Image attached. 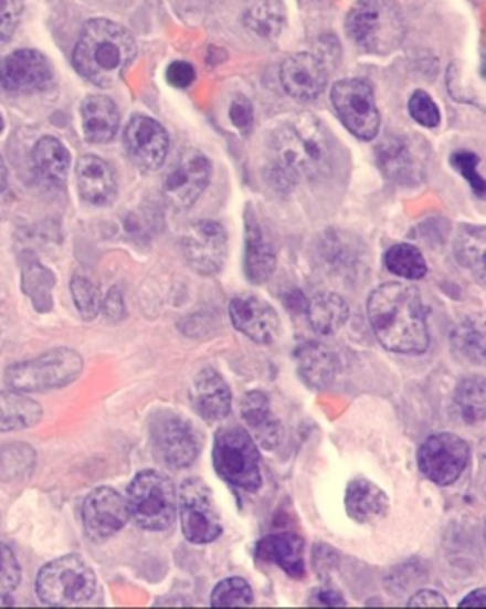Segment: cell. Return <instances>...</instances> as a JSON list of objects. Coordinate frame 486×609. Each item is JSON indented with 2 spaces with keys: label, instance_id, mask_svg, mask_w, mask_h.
<instances>
[{
  "label": "cell",
  "instance_id": "cell-1",
  "mask_svg": "<svg viewBox=\"0 0 486 609\" xmlns=\"http://www.w3.org/2000/svg\"><path fill=\"white\" fill-rule=\"evenodd\" d=\"M268 148V171L279 188L314 181L331 169V135L314 114H295L279 122L272 132Z\"/></svg>",
  "mask_w": 486,
  "mask_h": 609
},
{
  "label": "cell",
  "instance_id": "cell-2",
  "mask_svg": "<svg viewBox=\"0 0 486 609\" xmlns=\"http://www.w3.org/2000/svg\"><path fill=\"white\" fill-rule=\"evenodd\" d=\"M367 312L372 330L385 349L395 354L420 355L430 346L424 302L411 285H380L369 296Z\"/></svg>",
  "mask_w": 486,
  "mask_h": 609
},
{
  "label": "cell",
  "instance_id": "cell-3",
  "mask_svg": "<svg viewBox=\"0 0 486 609\" xmlns=\"http://www.w3.org/2000/svg\"><path fill=\"white\" fill-rule=\"evenodd\" d=\"M136 55V39L128 29L110 20H92L82 29L73 63L86 81L110 87L120 82Z\"/></svg>",
  "mask_w": 486,
  "mask_h": 609
},
{
  "label": "cell",
  "instance_id": "cell-4",
  "mask_svg": "<svg viewBox=\"0 0 486 609\" xmlns=\"http://www.w3.org/2000/svg\"><path fill=\"white\" fill-rule=\"evenodd\" d=\"M346 31L371 54H390L405 39L403 15L393 0H358L346 18Z\"/></svg>",
  "mask_w": 486,
  "mask_h": 609
},
{
  "label": "cell",
  "instance_id": "cell-5",
  "mask_svg": "<svg viewBox=\"0 0 486 609\" xmlns=\"http://www.w3.org/2000/svg\"><path fill=\"white\" fill-rule=\"evenodd\" d=\"M84 369V359L75 349H50L28 361L14 363L4 372L8 388L21 393H44L67 388Z\"/></svg>",
  "mask_w": 486,
  "mask_h": 609
},
{
  "label": "cell",
  "instance_id": "cell-6",
  "mask_svg": "<svg viewBox=\"0 0 486 609\" xmlns=\"http://www.w3.org/2000/svg\"><path fill=\"white\" fill-rule=\"evenodd\" d=\"M129 516L149 532H163L176 523L177 494L168 476L147 469L137 473L128 489Z\"/></svg>",
  "mask_w": 486,
  "mask_h": 609
},
{
  "label": "cell",
  "instance_id": "cell-7",
  "mask_svg": "<svg viewBox=\"0 0 486 609\" xmlns=\"http://www.w3.org/2000/svg\"><path fill=\"white\" fill-rule=\"evenodd\" d=\"M97 590V577L88 563L76 555L61 556L36 576V596L46 606L88 602Z\"/></svg>",
  "mask_w": 486,
  "mask_h": 609
},
{
  "label": "cell",
  "instance_id": "cell-8",
  "mask_svg": "<svg viewBox=\"0 0 486 609\" xmlns=\"http://www.w3.org/2000/svg\"><path fill=\"white\" fill-rule=\"evenodd\" d=\"M213 465L236 489L255 494L263 486L257 444L245 429L224 428L216 433Z\"/></svg>",
  "mask_w": 486,
  "mask_h": 609
},
{
  "label": "cell",
  "instance_id": "cell-9",
  "mask_svg": "<svg viewBox=\"0 0 486 609\" xmlns=\"http://www.w3.org/2000/svg\"><path fill=\"white\" fill-rule=\"evenodd\" d=\"M335 113L351 135L361 141H371L380 129V113L374 90L363 78L338 81L331 90Z\"/></svg>",
  "mask_w": 486,
  "mask_h": 609
},
{
  "label": "cell",
  "instance_id": "cell-10",
  "mask_svg": "<svg viewBox=\"0 0 486 609\" xmlns=\"http://www.w3.org/2000/svg\"><path fill=\"white\" fill-rule=\"evenodd\" d=\"M150 441L156 455L171 469L190 468L200 454L197 429L171 410L156 412L150 418Z\"/></svg>",
  "mask_w": 486,
  "mask_h": 609
},
{
  "label": "cell",
  "instance_id": "cell-11",
  "mask_svg": "<svg viewBox=\"0 0 486 609\" xmlns=\"http://www.w3.org/2000/svg\"><path fill=\"white\" fill-rule=\"evenodd\" d=\"M179 513L184 537L194 545L215 542L223 534L221 515L210 486L202 479H187L179 490Z\"/></svg>",
  "mask_w": 486,
  "mask_h": 609
},
{
  "label": "cell",
  "instance_id": "cell-12",
  "mask_svg": "<svg viewBox=\"0 0 486 609\" xmlns=\"http://www.w3.org/2000/svg\"><path fill=\"white\" fill-rule=\"evenodd\" d=\"M469 447L454 433L427 437L419 450V468L427 481L448 486L458 481L469 463Z\"/></svg>",
  "mask_w": 486,
  "mask_h": 609
},
{
  "label": "cell",
  "instance_id": "cell-13",
  "mask_svg": "<svg viewBox=\"0 0 486 609\" xmlns=\"http://www.w3.org/2000/svg\"><path fill=\"white\" fill-rule=\"evenodd\" d=\"M210 179L211 164L208 156L197 148H184L163 177V196L173 208H190L203 195Z\"/></svg>",
  "mask_w": 486,
  "mask_h": 609
},
{
  "label": "cell",
  "instance_id": "cell-14",
  "mask_svg": "<svg viewBox=\"0 0 486 609\" xmlns=\"http://www.w3.org/2000/svg\"><path fill=\"white\" fill-rule=\"evenodd\" d=\"M182 255L197 274H219L229 255V235L223 224L215 221L190 224L182 235Z\"/></svg>",
  "mask_w": 486,
  "mask_h": 609
},
{
  "label": "cell",
  "instance_id": "cell-15",
  "mask_svg": "<svg viewBox=\"0 0 486 609\" xmlns=\"http://www.w3.org/2000/svg\"><path fill=\"white\" fill-rule=\"evenodd\" d=\"M129 518L128 502L110 486H99L82 503V523L94 542H107Z\"/></svg>",
  "mask_w": 486,
  "mask_h": 609
},
{
  "label": "cell",
  "instance_id": "cell-16",
  "mask_svg": "<svg viewBox=\"0 0 486 609\" xmlns=\"http://www.w3.org/2000/svg\"><path fill=\"white\" fill-rule=\"evenodd\" d=\"M124 145L129 160L145 174L156 171L168 158L169 137L162 124L155 118L137 114L124 129Z\"/></svg>",
  "mask_w": 486,
  "mask_h": 609
},
{
  "label": "cell",
  "instance_id": "cell-17",
  "mask_svg": "<svg viewBox=\"0 0 486 609\" xmlns=\"http://www.w3.org/2000/svg\"><path fill=\"white\" fill-rule=\"evenodd\" d=\"M230 319L242 335L257 344L268 346L282 333V322L276 309L261 296L243 293L230 302Z\"/></svg>",
  "mask_w": 486,
  "mask_h": 609
},
{
  "label": "cell",
  "instance_id": "cell-18",
  "mask_svg": "<svg viewBox=\"0 0 486 609\" xmlns=\"http://www.w3.org/2000/svg\"><path fill=\"white\" fill-rule=\"evenodd\" d=\"M52 67L36 50H18L0 61V86L10 94L42 92L52 82Z\"/></svg>",
  "mask_w": 486,
  "mask_h": 609
},
{
  "label": "cell",
  "instance_id": "cell-19",
  "mask_svg": "<svg viewBox=\"0 0 486 609\" xmlns=\"http://www.w3.org/2000/svg\"><path fill=\"white\" fill-rule=\"evenodd\" d=\"M279 81L293 99H318L327 86V69L316 55H289L279 69Z\"/></svg>",
  "mask_w": 486,
  "mask_h": 609
},
{
  "label": "cell",
  "instance_id": "cell-20",
  "mask_svg": "<svg viewBox=\"0 0 486 609\" xmlns=\"http://www.w3.org/2000/svg\"><path fill=\"white\" fill-rule=\"evenodd\" d=\"M382 174L401 187H416L424 179V164L420 160L416 147L405 137H388L377 147Z\"/></svg>",
  "mask_w": 486,
  "mask_h": 609
},
{
  "label": "cell",
  "instance_id": "cell-21",
  "mask_svg": "<svg viewBox=\"0 0 486 609\" xmlns=\"http://www.w3.org/2000/svg\"><path fill=\"white\" fill-rule=\"evenodd\" d=\"M76 187L82 200L89 206L105 208L115 201L118 185L116 175L99 156H82L76 164Z\"/></svg>",
  "mask_w": 486,
  "mask_h": 609
},
{
  "label": "cell",
  "instance_id": "cell-22",
  "mask_svg": "<svg viewBox=\"0 0 486 609\" xmlns=\"http://www.w3.org/2000/svg\"><path fill=\"white\" fill-rule=\"evenodd\" d=\"M190 401L198 414L208 422H219L230 414L232 409V393L229 384L215 369H202L198 372L192 388H190Z\"/></svg>",
  "mask_w": 486,
  "mask_h": 609
},
{
  "label": "cell",
  "instance_id": "cell-23",
  "mask_svg": "<svg viewBox=\"0 0 486 609\" xmlns=\"http://www.w3.org/2000/svg\"><path fill=\"white\" fill-rule=\"evenodd\" d=\"M240 412L253 441L258 442L263 449H276L284 439V426L274 414L268 397L263 391L245 393L240 402Z\"/></svg>",
  "mask_w": 486,
  "mask_h": 609
},
{
  "label": "cell",
  "instance_id": "cell-24",
  "mask_svg": "<svg viewBox=\"0 0 486 609\" xmlns=\"http://www.w3.org/2000/svg\"><path fill=\"white\" fill-rule=\"evenodd\" d=\"M346 513L353 523L379 524L390 513V500L384 490L367 479H353L346 489Z\"/></svg>",
  "mask_w": 486,
  "mask_h": 609
},
{
  "label": "cell",
  "instance_id": "cell-25",
  "mask_svg": "<svg viewBox=\"0 0 486 609\" xmlns=\"http://www.w3.org/2000/svg\"><path fill=\"white\" fill-rule=\"evenodd\" d=\"M257 558L261 563L274 564L284 569L293 579H303L306 574L304 564V542L297 534H272L258 542Z\"/></svg>",
  "mask_w": 486,
  "mask_h": 609
},
{
  "label": "cell",
  "instance_id": "cell-26",
  "mask_svg": "<svg viewBox=\"0 0 486 609\" xmlns=\"http://www.w3.org/2000/svg\"><path fill=\"white\" fill-rule=\"evenodd\" d=\"M298 375L310 388L324 389L331 386L340 370L338 355L319 342H306L297 349Z\"/></svg>",
  "mask_w": 486,
  "mask_h": 609
},
{
  "label": "cell",
  "instance_id": "cell-27",
  "mask_svg": "<svg viewBox=\"0 0 486 609\" xmlns=\"http://www.w3.org/2000/svg\"><path fill=\"white\" fill-rule=\"evenodd\" d=\"M81 114L84 137L89 143L103 145L115 139L120 128V114L115 101L108 99L107 95H89L82 103Z\"/></svg>",
  "mask_w": 486,
  "mask_h": 609
},
{
  "label": "cell",
  "instance_id": "cell-28",
  "mask_svg": "<svg viewBox=\"0 0 486 609\" xmlns=\"http://www.w3.org/2000/svg\"><path fill=\"white\" fill-rule=\"evenodd\" d=\"M276 270V251L263 234L257 219L247 214L245 221V274L253 283L268 282Z\"/></svg>",
  "mask_w": 486,
  "mask_h": 609
},
{
  "label": "cell",
  "instance_id": "cell-29",
  "mask_svg": "<svg viewBox=\"0 0 486 609\" xmlns=\"http://www.w3.org/2000/svg\"><path fill=\"white\" fill-rule=\"evenodd\" d=\"M34 174L47 187L60 188L67 179L71 155L55 137H42L33 148Z\"/></svg>",
  "mask_w": 486,
  "mask_h": 609
},
{
  "label": "cell",
  "instance_id": "cell-30",
  "mask_svg": "<svg viewBox=\"0 0 486 609\" xmlns=\"http://www.w3.org/2000/svg\"><path fill=\"white\" fill-rule=\"evenodd\" d=\"M44 409L41 402L21 391H0V433L23 431L42 422Z\"/></svg>",
  "mask_w": 486,
  "mask_h": 609
},
{
  "label": "cell",
  "instance_id": "cell-31",
  "mask_svg": "<svg viewBox=\"0 0 486 609\" xmlns=\"http://www.w3.org/2000/svg\"><path fill=\"white\" fill-rule=\"evenodd\" d=\"M454 255L462 269L486 285V227L466 224L459 228Z\"/></svg>",
  "mask_w": 486,
  "mask_h": 609
},
{
  "label": "cell",
  "instance_id": "cell-32",
  "mask_svg": "<svg viewBox=\"0 0 486 609\" xmlns=\"http://www.w3.org/2000/svg\"><path fill=\"white\" fill-rule=\"evenodd\" d=\"M308 322L318 335L329 336L345 327L350 315L348 302L337 293H319L308 302Z\"/></svg>",
  "mask_w": 486,
  "mask_h": 609
},
{
  "label": "cell",
  "instance_id": "cell-33",
  "mask_svg": "<svg viewBox=\"0 0 486 609\" xmlns=\"http://www.w3.org/2000/svg\"><path fill=\"white\" fill-rule=\"evenodd\" d=\"M454 354L472 365H486V315L459 322L451 336Z\"/></svg>",
  "mask_w": 486,
  "mask_h": 609
},
{
  "label": "cell",
  "instance_id": "cell-34",
  "mask_svg": "<svg viewBox=\"0 0 486 609\" xmlns=\"http://www.w3.org/2000/svg\"><path fill=\"white\" fill-rule=\"evenodd\" d=\"M243 23L261 39H276L285 28L284 0H245Z\"/></svg>",
  "mask_w": 486,
  "mask_h": 609
},
{
  "label": "cell",
  "instance_id": "cell-35",
  "mask_svg": "<svg viewBox=\"0 0 486 609\" xmlns=\"http://www.w3.org/2000/svg\"><path fill=\"white\" fill-rule=\"evenodd\" d=\"M454 407L462 422L475 426L486 420V378L467 376L454 391Z\"/></svg>",
  "mask_w": 486,
  "mask_h": 609
},
{
  "label": "cell",
  "instance_id": "cell-36",
  "mask_svg": "<svg viewBox=\"0 0 486 609\" xmlns=\"http://www.w3.org/2000/svg\"><path fill=\"white\" fill-rule=\"evenodd\" d=\"M385 269L392 274L403 277V280H422L427 274V264L419 249L409 243H398L393 248L388 249L384 256Z\"/></svg>",
  "mask_w": 486,
  "mask_h": 609
},
{
  "label": "cell",
  "instance_id": "cell-37",
  "mask_svg": "<svg viewBox=\"0 0 486 609\" xmlns=\"http://www.w3.org/2000/svg\"><path fill=\"white\" fill-rule=\"evenodd\" d=\"M34 450L28 444L0 447V481H20L33 473Z\"/></svg>",
  "mask_w": 486,
  "mask_h": 609
},
{
  "label": "cell",
  "instance_id": "cell-38",
  "mask_svg": "<svg viewBox=\"0 0 486 609\" xmlns=\"http://www.w3.org/2000/svg\"><path fill=\"white\" fill-rule=\"evenodd\" d=\"M253 603V589L250 582L242 577H229L219 582L213 595H211V606L213 608H236V606H251Z\"/></svg>",
  "mask_w": 486,
  "mask_h": 609
},
{
  "label": "cell",
  "instance_id": "cell-39",
  "mask_svg": "<svg viewBox=\"0 0 486 609\" xmlns=\"http://www.w3.org/2000/svg\"><path fill=\"white\" fill-rule=\"evenodd\" d=\"M71 295H73L78 314L86 322H92L97 317L99 309H102V295H99V287L95 285L94 280H89L88 275L84 274L73 275Z\"/></svg>",
  "mask_w": 486,
  "mask_h": 609
},
{
  "label": "cell",
  "instance_id": "cell-40",
  "mask_svg": "<svg viewBox=\"0 0 486 609\" xmlns=\"http://www.w3.org/2000/svg\"><path fill=\"white\" fill-rule=\"evenodd\" d=\"M479 161V156L472 153V150H458V153H454L451 156L453 168L469 182V187H472L475 196L477 198H486V181L483 179V175L477 171Z\"/></svg>",
  "mask_w": 486,
  "mask_h": 609
},
{
  "label": "cell",
  "instance_id": "cell-41",
  "mask_svg": "<svg viewBox=\"0 0 486 609\" xmlns=\"http://www.w3.org/2000/svg\"><path fill=\"white\" fill-rule=\"evenodd\" d=\"M409 113L414 122H419L424 128H437L441 122V111L437 103L425 94L424 90H416L409 99Z\"/></svg>",
  "mask_w": 486,
  "mask_h": 609
},
{
  "label": "cell",
  "instance_id": "cell-42",
  "mask_svg": "<svg viewBox=\"0 0 486 609\" xmlns=\"http://www.w3.org/2000/svg\"><path fill=\"white\" fill-rule=\"evenodd\" d=\"M21 576L23 571L14 550L7 543L0 542V596L12 595L20 587Z\"/></svg>",
  "mask_w": 486,
  "mask_h": 609
},
{
  "label": "cell",
  "instance_id": "cell-43",
  "mask_svg": "<svg viewBox=\"0 0 486 609\" xmlns=\"http://www.w3.org/2000/svg\"><path fill=\"white\" fill-rule=\"evenodd\" d=\"M23 0H0V44L10 41L20 25Z\"/></svg>",
  "mask_w": 486,
  "mask_h": 609
},
{
  "label": "cell",
  "instance_id": "cell-44",
  "mask_svg": "<svg viewBox=\"0 0 486 609\" xmlns=\"http://www.w3.org/2000/svg\"><path fill=\"white\" fill-rule=\"evenodd\" d=\"M230 118H232V124L237 129L247 132L253 126V105H251V101L245 99V97H236V99L232 101V105H230Z\"/></svg>",
  "mask_w": 486,
  "mask_h": 609
},
{
  "label": "cell",
  "instance_id": "cell-45",
  "mask_svg": "<svg viewBox=\"0 0 486 609\" xmlns=\"http://www.w3.org/2000/svg\"><path fill=\"white\" fill-rule=\"evenodd\" d=\"M166 76H168V82L171 86L184 90V87H189L194 82V78H197V71L187 61H176V63L169 65Z\"/></svg>",
  "mask_w": 486,
  "mask_h": 609
},
{
  "label": "cell",
  "instance_id": "cell-46",
  "mask_svg": "<svg viewBox=\"0 0 486 609\" xmlns=\"http://www.w3.org/2000/svg\"><path fill=\"white\" fill-rule=\"evenodd\" d=\"M411 608H446L448 602L445 598L435 592V590H419L416 595L409 600Z\"/></svg>",
  "mask_w": 486,
  "mask_h": 609
},
{
  "label": "cell",
  "instance_id": "cell-47",
  "mask_svg": "<svg viewBox=\"0 0 486 609\" xmlns=\"http://www.w3.org/2000/svg\"><path fill=\"white\" fill-rule=\"evenodd\" d=\"M308 603L311 606H346L345 596L332 589H316L310 592V600Z\"/></svg>",
  "mask_w": 486,
  "mask_h": 609
},
{
  "label": "cell",
  "instance_id": "cell-48",
  "mask_svg": "<svg viewBox=\"0 0 486 609\" xmlns=\"http://www.w3.org/2000/svg\"><path fill=\"white\" fill-rule=\"evenodd\" d=\"M459 608H486V589H477L459 602Z\"/></svg>",
  "mask_w": 486,
  "mask_h": 609
},
{
  "label": "cell",
  "instance_id": "cell-49",
  "mask_svg": "<svg viewBox=\"0 0 486 609\" xmlns=\"http://www.w3.org/2000/svg\"><path fill=\"white\" fill-rule=\"evenodd\" d=\"M480 490L486 496V437L479 442V475H477Z\"/></svg>",
  "mask_w": 486,
  "mask_h": 609
},
{
  "label": "cell",
  "instance_id": "cell-50",
  "mask_svg": "<svg viewBox=\"0 0 486 609\" xmlns=\"http://www.w3.org/2000/svg\"><path fill=\"white\" fill-rule=\"evenodd\" d=\"M8 182V171L7 166H4V160L0 158V192L7 188Z\"/></svg>",
  "mask_w": 486,
  "mask_h": 609
},
{
  "label": "cell",
  "instance_id": "cell-51",
  "mask_svg": "<svg viewBox=\"0 0 486 609\" xmlns=\"http://www.w3.org/2000/svg\"><path fill=\"white\" fill-rule=\"evenodd\" d=\"M4 128V122H2V116H0V132Z\"/></svg>",
  "mask_w": 486,
  "mask_h": 609
},
{
  "label": "cell",
  "instance_id": "cell-52",
  "mask_svg": "<svg viewBox=\"0 0 486 609\" xmlns=\"http://www.w3.org/2000/svg\"><path fill=\"white\" fill-rule=\"evenodd\" d=\"M485 542H486V524H485Z\"/></svg>",
  "mask_w": 486,
  "mask_h": 609
}]
</instances>
